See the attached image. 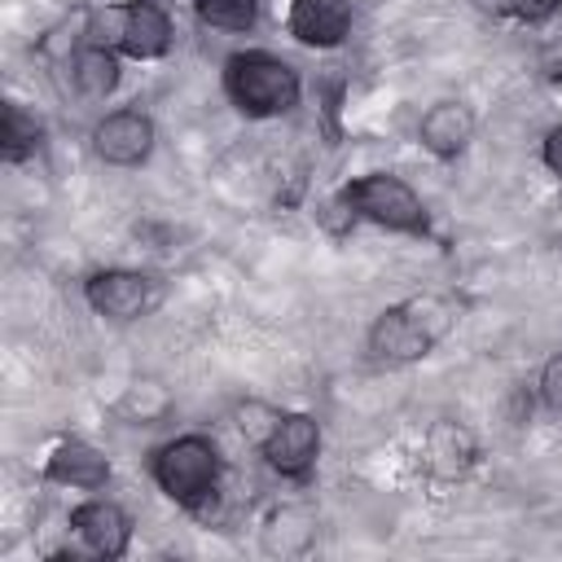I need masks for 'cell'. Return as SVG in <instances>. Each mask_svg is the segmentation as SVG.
Instances as JSON below:
<instances>
[{"instance_id": "obj_1", "label": "cell", "mask_w": 562, "mask_h": 562, "mask_svg": "<svg viewBox=\"0 0 562 562\" xmlns=\"http://www.w3.org/2000/svg\"><path fill=\"white\" fill-rule=\"evenodd\" d=\"M149 474H154V487L171 505H180L193 518H215L224 457H220V443L211 435L184 430V435L158 443L154 457H149Z\"/></svg>"}, {"instance_id": "obj_2", "label": "cell", "mask_w": 562, "mask_h": 562, "mask_svg": "<svg viewBox=\"0 0 562 562\" xmlns=\"http://www.w3.org/2000/svg\"><path fill=\"white\" fill-rule=\"evenodd\" d=\"M220 83H224L228 105L237 114H246V119H281L303 97V75L285 57H277L268 48H241V53H233L224 61Z\"/></svg>"}, {"instance_id": "obj_3", "label": "cell", "mask_w": 562, "mask_h": 562, "mask_svg": "<svg viewBox=\"0 0 562 562\" xmlns=\"http://www.w3.org/2000/svg\"><path fill=\"white\" fill-rule=\"evenodd\" d=\"M448 325H452V307L443 299H435V294L404 299V303H391V307H382L373 316V325L364 334V347L386 369L417 364L439 347Z\"/></svg>"}, {"instance_id": "obj_4", "label": "cell", "mask_w": 562, "mask_h": 562, "mask_svg": "<svg viewBox=\"0 0 562 562\" xmlns=\"http://www.w3.org/2000/svg\"><path fill=\"white\" fill-rule=\"evenodd\" d=\"M338 193H342V202L351 206V215L364 220V224H373V228L404 233V237H426V233H430V211H426L422 193H417L404 176L364 171V176L347 180Z\"/></svg>"}, {"instance_id": "obj_5", "label": "cell", "mask_w": 562, "mask_h": 562, "mask_svg": "<svg viewBox=\"0 0 562 562\" xmlns=\"http://www.w3.org/2000/svg\"><path fill=\"white\" fill-rule=\"evenodd\" d=\"M321 443H325V435L312 413H281L277 426L268 430V439L259 443V457L272 474L303 483L321 461Z\"/></svg>"}, {"instance_id": "obj_6", "label": "cell", "mask_w": 562, "mask_h": 562, "mask_svg": "<svg viewBox=\"0 0 562 562\" xmlns=\"http://www.w3.org/2000/svg\"><path fill=\"white\" fill-rule=\"evenodd\" d=\"M88 140H92V154L105 167H145L154 145H158V127L140 105H123V110L101 114L92 123Z\"/></svg>"}, {"instance_id": "obj_7", "label": "cell", "mask_w": 562, "mask_h": 562, "mask_svg": "<svg viewBox=\"0 0 562 562\" xmlns=\"http://www.w3.org/2000/svg\"><path fill=\"white\" fill-rule=\"evenodd\" d=\"M83 303L114 325L140 321L154 307V277L140 268H97L83 281Z\"/></svg>"}, {"instance_id": "obj_8", "label": "cell", "mask_w": 562, "mask_h": 562, "mask_svg": "<svg viewBox=\"0 0 562 562\" xmlns=\"http://www.w3.org/2000/svg\"><path fill=\"white\" fill-rule=\"evenodd\" d=\"M70 531L83 544V553H92L101 562H114L132 549V514L110 496H92V501L75 505L70 509Z\"/></svg>"}, {"instance_id": "obj_9", "label": "cell", "mask_w": 562, "mask_h": 562, "mask_svg": "<svg viewBox=\"0 0 562 562\" xmlns=\"http://www.w3.org/2000/svg\"><path fill=\"white\" fill-rule=\"evenodd\" d=\"M351 26H356L351 0H290V9H285L290 40L303 48H316V53L347 44Z\"/></svg>"}, {"instance_id": "obj_10", "label": "cell", "mask_w": 562, "mask_h": 562, "mask_svg": "<svg viewBox=\"0 0 562 562\" xmlns=\"http://www.w3.org/2000/svg\"><path fill=\"white\" fill-rule=\"evenodd\" d=\"M422 461L439 483H457L479 465V439L457 417H435L422 439Z\"/></svg>"}, {"instance_id": "obj_11", "label": "cell", "mask_w": 562, "mask_h": 562, "mask_svg": "<svg viewBox=\"0 0 562 562\" xmlns=\"http://www.w3.org/2000/svg\"><path fill=\"white\" fill-rule=\"evenodd\" d=\"M417 140L430 158L457 162L474 140V110L457 97H443V101L426 105V114L417 119Z\"/></svg>"}, {"instance_id": "obj_12", "label": "cell", "mask_w": 562, "mask_h": 562, "mask_svg": "<svg viewBox=\"0 0 562 562\" xmlns=\"http://www.w3.org/2000/svg\"><path fill=\"white\" fill-rule=\"evenodd\" d=\"M171 44H176V26H171L162 4H154V0H127L123 4V35H119L123 57L158 61L171 53Z\"/></svg>"}, {"instance_id": "obj_13", "label": "cell", "mask_w": 562, "mask_h": 562, "mask_svg": "<svg viewBox=\"0 0 562 562\" xmlns=\"http://www.w3.org/2000/svg\"><path fill=\"white\" fill-rule=\"evenodd\" d=\"M110 474H114L110 457L88 439H61L44 461V479L57 487H75V492H101Z\"/></svg>"}, {"instance_id": "obj_14", "label": "cell", "mask_w": 562, "mask_h": 562, "mask_svg": "<svg viewBox=\"0 0 562 562\" xmlns=\"http://www.w3.org/2000/svg\"><path fill=\"white\" fill-rule=\"evenodd\" d=\"M66 75H70V88L83 97V101H105L119 92L123 83V53L105 48V44H83L70 61H66Z\"/></svg>"}, {"instance_id": "obj_15", "label": "cell", "mask_w": 562, "mask_h": 562, "mask_svg": "<svg viewBox=\"0 0 562 562\" xmlns=\"http://www.w3.org/2000/svg\"><path fill=\"white\" fill-rule=\"evenodd\" d=\"M259 540L272 558H299L316 544V514L307 505H277L259 527Z\"/></svg>"}, {"instance_id": "obj_16", "label": "cell", "mask_w": 562, "mask_h": 562, "mask_svg": "<svg viewBox=\"0 0 562 562\" xmlns=\"http://www.w3.org/2000/svg\"><path fill=\"white\" fill-rule=\"evenodd\" d=\"M40 145H44V123L35 119V110L9 101L4 105V123H0V154H4V162H26V158H35Z\"/></svg>"}, {"instance_id": "obj_17", "label": "cell", "mask_w": 562, "mask_h": 562, "mask_svg": "<svg viewBox=\"0 0 562 562\" xmlns=\"http://www.w3.org/2000/svg\"><path fill=\"white\" fill-rule=\"evenodd\" d=\"M114 413L127 417L132 426H158V422L171 413V395H167L162 382H154V378H136V382L123 386Z\"/></svg>"}, {"instance_id": "obj_18", "label": "cell", "mask_w": 562, "mask_h": 562, "mask_svg": "<svg viewBox=\"0 0 562 562\" xmlns=\"http://www.w3.org/2000/svg\"><path fill=\"white\" fill-rule=\"evenodd\" d=\"M193 13L202 26L211 31H228V35H246L259 22V0H193Z\"/></svg>"}, {"instance_id": "obj_19", "label": "cell", "mask_w": 562, "mask_h": 562, "mask_svg": "<svg viewBox=\"0 0 562 562\" xmlns=\"http://www.w3.org/2000/svg\"><path fill=\"white\" fill-rule=\"evenodd\" d=\"M277 417H281V408H268V404H255V400H250V404L237 408V430H241L246 443L259 448V443L268 439V430L277 426Z\"/></svg>"}, {"instance_id": "obj_20", "label": "cell", "mask_w": 562, "mask_h": 562, "mask_svg": "<svg viewBox=\"0 0 562 562\" xmlns=\"http://www.w3.org/2000/svg\"><path fill=\"white\" fill-rule=\"evenodd\" d=\"M536 395L544 408L562 413V351H553L544 364H540V378H536Z\"/></svg>"}, {"instance_id": "obj_21", "label": "cell", "mask_w": 562, "mask_h": 562, "mask_svg": "<svg viewBox=\"0 0 562 562\" xmlns=\"http://www.w3.org/2000/svg\"><path fill=\"white\" fill-rule=\"evenodd\" d=\"M316 220H321V228H329V233H347V228L356 224V215H351V206L342 202V193H334L329 202H321Z\"/></svg>"}, {"instance_id": "obj_22", "label": "cell", "mask_w": 562, "mask_h": 562, "mask_svg": "<svg viewBox=\"0 0 562 562\" xmlns=\"http://www.w3.org/2000/svg\"><path fill=\"white\" fill-rule=\"evenodd\" d=\"M558 13H562V0H518V22H527V26H540Z\"/></svg>"}, {"instance_id": "obj_23", "label": "cell", "mask_w": 562, "mask_h": 562, "mask_svg": "<svg viewBox=\"0 0 562 562\" xmlns=\"http://www.w3.org/2000/svg\"><path fill=\"white\" fill-rule=\"evenodd\" d=\"M540 162L562 180V123H553V127L544 132V140H540Z\"/></svg>"}, {"instance_id": "obj_24", "label": "cell", "mask_w": 562, "mask_h": 562, "mask_svg": "<svg viewBox=\"0 0 562 562\" xmlns=\"http://www.w3.org/2000/svg\"><path fill=\"white\" fill-rule=\"evenodd\" d=\"M474 4V13H483V18H518V0H470Z\"/></svg>"}, {"instance_id": "obj_25", "label": "cell", "mask_w": 562, "mask_h": 562, "mask_svg": "<svg viewBox=\"0 0 562 562\" xmlns=\"http://www.w3.org/2000/svg\"><path fill=\"white\" fill-rule=\"evenodd\" d=\"M558 88H562V70H558Z\"/></svg>"}, {"instance_id": "obj_26", "label": "cell", "mask_w": 562, "mask_h": 562, "mask_svg": "<svg viewBox=\"0 0 562 562\" xmlns=\"http://www.w3.org/2000/svg\"><path fill=\"white\" fill-rule=\"evenodd\" d=\"M154 4H162V0H154Z\"/></svg>"}]
</instances>
